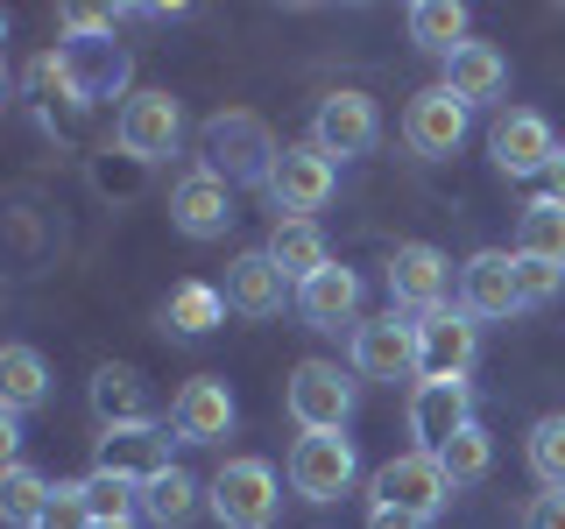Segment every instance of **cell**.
Listing matches in <instances>:
<instances>
[{
    "label": "cell",
    "mask_w": 565,
    "mask_h": 529,
    "mask_svg": "<svg viewBox=\"0 0 565 529\" xmlns=\"http://www.w3.org/2000/svg\"><path fill=\"white\" fill-rule=\"evenodd\" d=\"M43 396H50L43 353H35V346H8V353H0V410H8V417H29Z\"/></svg>",
    "instance_id": "484cf974"
},
{
    "label": "cell",
    "mask_w": 565,
    "mask_h": 529,
    "mask_svg": "<svg viewBox=\"0 0 565 529\" xmlns=\"http://www.w3.org/2000/svg\"><path fill=\"white\" fill-rule=\"evenodd\" d=\"M488 149H494V170H502V176H537V170L558 163L565 141L552 134V120H544V114H523V106H516V114L494 120Z\"/></svg>",
    "instance_id": "2e32d148"
},
{
    "label": "cell",
    "mask_w": 565,
    "mask_h": 529,
    "mask_svg": "<svg viewBox=\"0 0 565 529\" xmlns=\"http://www.w3.org/2000/svg\"><path fill=\"white\" fill-rule=\"evenodd\" d=\"M170 226L184 240H226V226H234V184H220L212 170H184L170 184Z\"/></svg>",
    "instance_id": "4fadbf2b"
},
{
    "label": "cell",
    "mask_w": 565,
    "mask_h": 529,
    "mask_svg": "<svg viewBox=\"0 0 565 529\" xmlns=\"http://www.w3.org/2000/svg\"><path fill=\"white\" fill-rule=\"evenodd\" d=\"M114 141L135 163H163V155H177V141H184V106L170 93H135L114 114Z\"/></svg>",
    "instance_id": "8fae6325"
},
{
    "label": "cell",
    "mask_w": 565,
    "mask_h": 529,
    "mask_svg": "<svg viewBox=\"0 0 565 529\" xmlns=\"http://www.w3.org/2000/svg\"><path fill=\"white\" fill-rule=\"evenodd\" d=\"M411 43L452 57V50L467 43V8H459V0H417L411 8Z\"/></svg>",
    "instance_id": "f546056e"
},
{
    "label": "cell",
    "mask_w": 565,
    "mask_h": 529,
    "mask_svg": "<svg viewBox=\"0 0 565 529\" xmlns=\"http://www.w3.org/2000/svg\"><path fill=\"white\" fill-rule=\"evenodd\" d=\"M375 501L431 522L438 508L452 501V481H446V466H438V452H396L388 466H375Z\"/></svg>",
    "instance_id": "30bf717a"
},
{
    "label": "cell",
    "mask_w": 565,
    "mask_h": 529,
    "mask_svg": "<svg viewBox=\"0 0 565 529\" xmlns=\"http://www.w3.org/2000/svg\"><path fill=\"white\" fill-rule=\"evenodd\" d=\"M459 311L467 317H509L523 311V290H516V255H502V247H481V255L459 269Z\"/></svg>",
    "instance_id": "e0dca14e"
},
{
    "label": "cell",
    "mask_w": 565,
    "mask_h": 529,
    "mask_svg": "<svg viewBox=\"0 0 565 529\" xmlns=\"http://www.w3.org/2000/svg\"><path fill=\"white\" fill-rule=\"evenodd\" d=\"M93 529H135V522H93Z\"/></svg>",
    "instance_id": "ab89813d"
},
{
    "label": "cell",
    "mask_w": 565,
    "mask_h": 529,
    "mask_svg": "<svg viewBox=\"0 0 565 529\" xmlns=\"http://www.w3.org/2000/svg\"><path fill=\"white\" fill-rule=\"evenodd\" d=\"M353 375H367V381H403V375H417V325L411 317H361L353 325Z\"/></svg>",
    "instance_id": "5bb4252c"
},
{
    "label": "cell",
    "mask_w": 565,
    "mask_h": 529,
    "mask_svg": "<svg viewBox=\"0 0 565 529\" xmlns=\"http://www.w3.org/2000/svg\"><path fill=\"white\" fill-rule=\"evenodd\" d=\"M170 466V431H156V423H141V431H106L99 438V458L93 473H120V481H156V473Z\"/></svg>",
    "instance_id": "7402d4cb"
},
{
    "label": "cell",
    "mask_w": 565,
    "mask_h": 529,
    "mask_svg": "<svg viewBox=\"0 0 565 529\" xmlns=\"http://www.w3.org/2000/svg\"><path fill=\"white\" fill-rule=\"evenodd\" d=\"M276 466L269 458H226L205 487V508L220 516V529H269L276 522Z\"/></svg>",
    "instance_id": "277c9868"
},
{
    "label": "cell",
    "mask_w": 565,
    "mask_h": 529,
    "mask_svg": "<svg viewBox=\"0 0 565 529\" xmlns=\"http://www.w3.org/2000/svg\"><path fill=\"white\" fill-rule=\"evenodd\" d=\"M552 198H565V149H558V163H552Z\"/></svg>",
    "instance_id": "f35d334b"
},
{
    "label": "cell",
    "mask_w": 565,
    "mask_h": 529,
    "mask_svg": "<svg viewBox=\"0 0 565 529\" xmlns=\"http://www.w3.org/2000/svg\"><path fill=\"white\" fill-rule=\"evenodd\" d=\"M226 431H234V388L220 375H199L170 396V438H184V445H220Z\"/></svg>",
    "instance_id": "9a60e30c"
},
{
    "label": "cell",
    "mask_w": 565,
    "mask_h": 529,
    "mask_svg": "<svg viewBox=\"0 0 565 529\" xmlns=\"http://www.w3.org/2000/svg\"><path fill=\"white\" fill-rule=\"evenodd\" d=\"M282 402H290L297 431H347L353 381L340 375V360H297L290 381H282Z\"/></svg>",
    "instance_id": "5b68a950"
},
{
    "label": "cell",
    "mask_w": 565,
    "mask_h": 529,
    "mask_svg": "<svg viewBox=\"0 0 565 529\" xmlns=\"http://www.w3.org/2000/svg\"><path fill=\"white\" fill-rule=\"evenodd\" d=\"M452 296V261L438 255L431 240H403L396 255H388V311L424 325V317H438Z\"/></svg>",
    "instance_id": "3957f363"
},
{
    "label": "cell",
    "mask_w": 565,
    "mask_h": 529,
    "mask_svg": "<svg viewBox=\"0 0 565 529\" xmlns=\"http://www.w3.org/2000/svg\"><path fill=\"white\" fill-rule=\"evenodd\" d=\"M226 304L241 317H276L282 304H297V282L276 269L269 247H255V255H241L234 269H226Z\"/></svg>",
    "instance_id": "d6986e66"
},
{
    "label": "cell",
    "mask_w": 565,
    "mask_h": 529,
    "mask_svg": "<svg viewBox=\"0 0 565 529\" xmlns=\"http://www.w3.org/2000/svg\"><path fill=\"white\" fill-rule=\"evenodd\" d=\"M353 473H361V452H353L347 431H305L290 445V487L305 501H340L353 487Z\"/></svg>",
    "instance_id": "8992f818"
},
{
    "label": "cell",
    "mask_w": 565,
    "mask_h": 529,
    "mask_svg": "<svg viewBox=\"0 0 565 529\" xmlns=\"http://www.w3.org/2000/svg\"><path fill=\"white\" fill-rule=\"evenodd\" d=\"M375 134H382V114H375V99H367V93L340 85V93L318 99V114H311V149L318 155L347 163V155H367V149H375Z\"/></svg>",
    "instance_id": "9c48e42d"
},
{
    "label": "cell",
    "mask_w": 565,
    "mask_h": 529,
    "mask_svg": "<svg viewBox=\"0 0 565 529\" xmlns=\"http://www.w3.org/2000/svg\"><path fill=\"white\" fill-rule=\"evenodd\" d=\"M438 85H446L452 99H467V106H488V99L509 93V57L494 43H473V35H467V43L446 57V78H438Z\"/></svg>",
    "instance_id": "44dd1931"
},
{
    "label": "cell",
    "mask_w": 565,
    "mask_h": 529,
    "mask_svg": "<svg viewBox=\"0 0 565 529\" xmlns=\"http://www.w3.org/2000/svg\"><path fill=\"white\" fill-rule=\"evenodd\" d=\"M473 423V388L467 381H417L411 396V438L417 452H438L446 438H459Z\"/></svg>",
    "instance_id": "ac0fdd59"
},
{
    "label": "cell",
    "mask_w": 565,
    "mask_h": 529,
    "mask_svg": "<svg viewBox=\"0 0 565 529\" xmlns=\"http://www.w3.org/2000/svg\"><path fill=\"white\" fill-rule=\"evenodd\" d=\"M516 290H523V311H537L565 290V269L558 261H537V255H516Z\"/></svg>",
    "instance_id": "836d02e7"
},
{
    "label": "cell",
    "mask_w": 565,
    "mask_h": 529,
    "mask_svg": "<svg viewBox=\"0 0 565 529\" xmlns=\"http://www.w3.org/2000/svg\"><path fill=\"white\" fill-rule=\"evenodd\" d=\"M50 494H57V481H43L35 466H8L0 473V516H8V529H35L50 516Z\"/></svg>",
    "instance_id": "f1b7e54d"
},
{
    "label": "cell",
    "mask_w": 565,
    "mask_h": 529,
    "mask_svg": "<svg viewBox=\"0 0 565 529\" xmlns=\"http://www.w3.org/2000/svg\"><path fill=\"white\" fill-rule=\"evenodd\" d=\"M367 529H424V516H403V508H367Z\"/></svg>",
    "instance_id": "74e56055"
},
{
    "label": "cell",
    "mask_w": 565,
    "mask_h": 529,
    "mask_svg": "<svg viewBox=\"0 0 565 529\" xmlns=\"http://www.w3.org/2000/svg\"><path fill=\"white\" fill-rule=\"evenodd\" d=\"M438 466H446V481H452V487L488 481V466H494V438H488V423L473 417L459 438H446V445H438Z\"/></svg>",
    "instance_id": "4dcf8cb0"
},
{
    "label": "cell",
    "mask_w": 565,
    "mask_h": 529,
    "mask_svg": "<svg viewBox=\"0 0 565 529\" xmlns=\"http://www.w3.org/2000/svg\"><path fill=\"white\" fill-rule=\"evenodd\" d=\"M467 114H473V106L452 99L446 85H424V93L403 106V141H411L424 163H446L459 141H467Z\"/></svg>",
    "instance_id": "7c38bea8"
},
{
    "label": "cell",
    "mask_w": 565,
    "mask_h": 529,
    "mask_svg": "<svg viewBox=\"0 0 565 529\" xmlns=\"http://www.w3.org/2000/svg\"><path fill=\"white\" fill-rule=\"evenodd\" d=\"M269 255H276V269L290 276V282H311L318 269H332V255H326V234H318V219H276V234H269Z\"/></svg>",
    "instance_id": "d4e9b609"
},
{
    "label": "cell",
    "mask_w": 565,
    "mask_h": 529,
    "mask_svg": "<svg viewBox=\"0 0 565 529\" xmlns=\"http://www.w3.org/2000/svg\"><path fill=\"white\" fill-rule=\"evenodd\" d=\"M523 458H530V473H537L544 494H565V410H552V417L530 423Z\"/></svg>",
    "instance_id": "1f68e13d"
},
{
    "label": "cell",
    "mask_w": 565,
    "mask_h": 529,
    "mask_svg": "<svg viewBox=\"0 0 565 529\" xmlns=\"http://www.w3.org/2000/svg\"><path fill=\"white\" fill-rule=\"evenodd\" d=\"M516 255H537V261H558L565 269V198H530L523 219H516Z\"/></svg>",
    "instance_id": "83f0119b"
},
{
    "label": "cell",
    "mask_w": 565,
    "mask_h": 529,
    "mask_svg": "<svg viewBox=\"0 0 565 529\" xmlns=\"http://www.w3.org/2000/svg\"><path fill=\"white\" fill-rule=\"evenodd\" d=\"M226 290H212V282H177L170 304H163V332H177V339H205L212 325H226Z\"/></svg>",
    "instance_id": "cb8c5ba5"
},
{
    "label": "cell",
    "mask_w": 565,
    "mask_h": 529,
    "mask_svg": "<svg viewBox=\"0 0 565 529\" xmlns=\"http://www.w3.org/2000/svg\"><path fill=\"white\" fill-rule=\"evenodd\" d=\"M120 8H64V35H114Z\"/></svg>",
    "instance_id": "d590c367"
},
{
    "label": "cell",
    "mask_w": 565,
    "mask_h": 529,
    "mask_svg": "<svg viewBox=\"0 0 565 529\" xmlns=\"http://www.w3.org/2000/svg\"><path fill=\"white\" fill-rule=\"evenodd\" d=\"M141 516H149L156 529H184L191 516H199V481H191L184 466H163L156 481H141Z\"/></svg>",
    "instance_id": "4316f807"
},
{
    "label": "cell",
    "mask_w": 565,
    "mask_h": 529,
    "mask_svg": "<svg viewBox=\"0 0 565 529\" xmlns=\"http://www.w3.org/2000/svg\"><path fill=\"white\" fill-rule=\"evenodd\" d=\"M85 508H93V522H135L141 516V487L120 481V473H85Z\"/></svg>",
    "instance_id": "d6a6232c"
},
{
    "label": "cell",
    "mask_w": 565,
    "mask_h": 529,
    "mask_svg": "<svg viewBox=\"0 0 565 529\" xmlns=\"http://www.w3.org/2000/svg\"><path fill=\"white\" fill-rule=\"evenodd\" d=\"M332 184H340V163H332V155H318L311 141H290V149H282V163H276V176H269L276 219H311V212H326Z\"/></svg>",
    "instance_id": "ba28073f"
},
{
    "label": "cell",
    "mask_w": 565,
    "mask_h": 529,
    "mask_svg": "<svg viewBox=\"0 0 565 529\" xmlns=\"http://www.w3.org/2000/svg\"><path fill=\"white\" fill-rule=\"evenodd\" d=\"M35 529H93V508H85V487L78 481H57V494H50V516Z\"/></svg>",
    "instance_id": "e575fe53"
},
{
    "label": "cell",
    "mask_w": 565,
    "mask_h": 529,
    "mask_svg": "<svg viewBox=\"0 0 565 529\" xmlns=\"http://www.w3.org/2000/svg\"><path fill=\"white\" fill-rule=\"evenodd\" d=\"M282 163V141L262 114H247V106H220V114L199 128V170H212L220 184H262L269 191V176Z\"/></svg>",
    "instance_id": "6da1fadb"
},
{
    "label": "cell",
    "mask_w": 565,
    "mask_h": 529,
    "mask_svg": "<svg viewBox=\"0 0 565 529\" xmlns=\"http://www.w3.org/2000/svg\"><path fill=\"white\" fill-rule=\"evenodd\" d=\"M93 417L106 431H141V423H156L149 417V381H141L135 367H120V360L93 367Z\"/></svg>",
    "instance_id": "603a6c76"
},
{
    "label": "cell",
    "mask_w": 565,
    "mask_h": 529,
    "mask_svg": "<svg viewBox=\"0 0 565 529\" xmlns=\"http://www.w3.org/2000/svg\"><path fill=\"white\" fill-rule=\"evenodd\" d=\"M523 529H565V494H537L523 508Z\"/></svg>",
    "instance_id": "8d00e7d4"
},
{
    "label": "cell",
    "mask_w": 565,
    "mask_h": 529,
    "mask_svg": "<svg viewBox=\"0 0 565 529\" xmlns=\"http://www.w3.org/2000/svg\"><path fill=\"white\" fill-rule=\"evenodd\" d=\"M43 78L57 85L71 106H106V99L128 106L135 99L128 93V85H135V57L114 43V35H64V43L43 57Z\"/></svg>",
    "instance_id": "7a4b0ae2"
},
{
    "label": "cell",
    "mask_w": 565,
    "mask_h": 529,
    "mask_svg": "<svg viewBox=\"0 0 565 529\" xmlns=\"http://www.w3.org/2000/svg\"><path fill=\"white\" fill-rule=\"evenodd\" d=\"M473 360H481V317L446 304L417 325V381H467Z\"/></svg>",
    "instance_id": "52a82bcc"
},
{
    "label": "cell",
    "mask_w": 565,
    "mask_h": 529,
    "mask_svg": "<svg viewBox=\"0 0 565 529\" xmlns=\"http://www.w3.org/2000/svg\"><path fill=\"white\" fill-rule=\"evenodd\" d=\"M297 311H305V325H318V332L361 325V276H353L347 261L318 269L311 282H297Z\"/></svg>",
    "instance_id": "ffe728a7"
}]
</instances>
